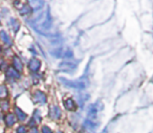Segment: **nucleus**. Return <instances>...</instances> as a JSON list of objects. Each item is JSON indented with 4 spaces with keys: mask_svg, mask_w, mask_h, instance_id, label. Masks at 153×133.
Masks as SVG:
<instances>
[{
    "mask_svg": "<svg viewBox=\"0 0 153 133\" xmlns=\"http://www.w3.org/2000/svg\"><path fill=\"white\" fill-rule=\"evenodd\" d=\"M16 122V118L14 116V114H7L5 116V123H7V126H13Z\"/></svg>",
    "mask_w": 153,
    "mask_h": 133,
    "instance_id": "0eeeda50",
    "label": "nucleus"
},
{
    "mask_svg": "<svg viewBox=\"0 0 153 133\" xmlns=\"http://www.w3.org/2000/svg\"><path fill=\"white\" fill-rule=\"evenodd\" d=\"M59 133H62V132H59Z\"/></svg>",
    "mask_w": 153,
    "mask_h": 133,
    "instance_id": "b1692460",
    "label": "nucleus"
},
{
    "mask_svg": "<svg viewBox=\"0 0 153 133\" xmlns=\"http://www.w3.org/2000/svg\"><path fill=\"white\" fill-rule=\"evenodd\" d=\"M64 106H65L66 109L70 110V111H74V110H76V103H74L72 99H66L65 101H64Z\"/></svg>",
    "mask_w": 153,
    "mask_h": 133,
    "instance_id": "20e7f679",
    "label": "nucleus"
},
{
    "mask_svg": "<svg viewBox=\"0 0 153 133\" xmlns=\"http://www.w3.org/2000/svg\"><path fill=\"white\" fill-rule=\"evenodd\" d=\"M42 133H53V131H51V129L49 128V127L43 126L42 127Z\"/></svg>",
    "mask_w": 153,
    "mask_h": 133,
    "instance_id": "a211bd4d",
    "label": "nucleus"
},
{
    "mask_svg": "<svg viewBox=\"0 0 153 133\" xmlns=\"http://www.w3.org/2000/svg\"><path fill=\"white\" fill-rule=\"evenodd\" d=\"M11 22H12V23H11V27L13 28L14 32H17L18 28H19V23L17 22V20H16V19H12Z\"/></svg>",
    "mask_w": 153,
    "mask_h": 133,
    "instance_id": "ddd939ff",
    "label": "nucleus"
},
{
    "mask_svg": "<svg viewBox=\"0 0 153 133\" xmlns=\"http://www.w3.org/2000/svg\"><path fill=\"white\" fill-rule=\"evenodd\" d=\"M0 51H1V47H0Z\"/></svg>",
    "mask_w": 153,
    "mask_h": 133,
    "instance_id": "5701e85b",
    "label": "nucleus"
},
{
    "mask_svg": "<svg viewBox=\"0 0 153 133\" xmlns=\"http://www.w3.org/2000/svg\"><path fill=\"white\" fill-rule=\"evenodd\" d=\"M40 66H41V62L39 61L38 59H33L32 61L30 62L28 67H30V70H33V71H37V70L40 68Z\"/></svg>",
    "mask_w": 153,
    "mask_h": 133,
    "instance_id": "423d86ee",
    "label": "nucleus"
},
{
    "mask_svg": "<svg viewBox=\"0 0 153 133\" xmlns=\"http://www.w3.org/2000/svg\"><path fill=\"white\" fill-rule=\"evenodd\" d=\"M7 95V89L3 85H0V97H5Z\"/></svg>",
    "mask_w": 153,
    "mask_h": 133,
    "instance_id": "f8f14e48",
    "label": "nucleus"
},
{
    "mask_svg": "<svg viewBox=\"0 0 153 133\" xmlns=\"http://www.w3.org/2000/svg\"><path fill=\"white\" fill-rule=\"evenodd\" d=\"M16 113H17L18 120H24L26 118V114L21 109H19V108H16Z\"/></svg>",
    "mask_w": 153,
    "mask_h": 133,
    "instance_id": "9b49d317",
    "label": "nucleus"
},
{
    "mask_svg": "<svg viewBox=\"0 0 153 133\" xmlns=\"http://www.w3.org/2000/svg\"><path fill=\"white\" fill-rule=\"evenodd\" d=\"M61 81H63V84H65L66 86L68 87H72V88H76V89H84L87 85V80L85 79H80L78 81H68L64 78H61L60 79Z\"/></svg>",
    "mask_w": 153,
    "mask_h": 133,
    "instance_id": "f03ea898",
    "label": "nucleus"
},
{
    "mask_svg": "<svg viewBox=\"0 0 153 133\" xmlns=\"http://www.w3.org/2000/svg\"><path fill=\"white\" fill-rule=\"evenodd\" d=\"M34 22H35L34 27L36 28L37 30H39V33H43V30H48L51 25V17H49L48 11L44 14H41L40 17L37 18Z\"/></svg>",
    "mask_w": 153,
    "mask_h": 133,
    "instance_id": "f257e3e1",
    "label": "nucleus"
},
{
    "mask_svg": "<svg viewBox=\"0 0 153 133\" xmlns=\"http://www.w3.org/2000/svg\"><path fill=\"white\" fill-rule=\"evenodd\" d=\"M34 120H35V123L40 122V120H41V116H40V113H39L38 110H37V111L34 113Z\"/></svg>",
    "mask_w": 153,
    "mask_h": 133,
    "instance_id": "f3484780",
    "label": "nucleus"
},
{
    "mask_svg": "<svg viewBox=\"0 0 153 133\" xmlns=\"http://www.w3.org/2000/svg\"><path fill=\"white\" fill-rule=\"evenodd\" d=\"M14 67H15L18 71H21L22 68H23V66H22V63H21V61H20L19 58H17V57L14 58Z\"/></svg>",
    "mask_w": 153,
    "mask_h": 133,
    "instance_id": "6e6552de",
    "label": "nucleus"
},
{
    "mask_svg": "<svg viewBox=\"0 0 153 133\" xmlns=\"http://www.w3.org/2000/svg\"><path fill=\"white\" fill-rule=\"evenodd\" d=\"M30 12H32V10H30V7H28V5H24L23 9L20 10V14H21V15H25V14H30Z\"/></svg>",
    "mask_w": 153,
    "mask_h": 133,
    "instance_id": "dca6fc26",
    "label": "nucleus"
},
{
    "mask_svg": "<svg viewBox=\"0 0 153 133\" xmlns=\"http://www.w3.org/2000/svg\"><path fill=\"white\" fill-rule=\"evenodd\" d=\"M17 132L18 133H25L26 132V129L24 126H19L17 128Z\"/></svg>",
    "mask_w": 153,
    "mask_h": 133,
    "instance_id": "6ab92c4d",
    "label": "nucleus"
},
{
    "mask_svg": "<svg viewBox=\"0 0 153 133\" xmlns=\"http://www.w3.org/2000/svg\"><path fill=\"white\" fill-rule=\"evenodd\" d=\"M30 4H32V5H34V9H40L41 7L43 5V2L42 1H30Z\"/></svg>",
    "mask_w": 153,
    "mask_h": 133,
    "instance_id": "4468645a",
    "label": "nucleus"
},
{
    "mask_svg": "<svg viewBox=\"0 0 153 133\" xmlns=\"http://www.w3.org/2000/svg\"><path fill=\"white\" fill-rule=\"evenodd\" d=\"M0 37H1V40H2L4 43H7V44H11V43H12L11 42V38H10V36L5 32L0 33Z\"/></svg>",
    "mask_w": 153,
    "mask_h": 133,
    "instance_id": "9d476101",
    "label": "nucleus"
},
{
    "mask_svg": "<svg viewBox=\"0 0 153 133\" xmlns=\"http://www.w3.org/2000/svg\"><path fill=\"white\" fill-rule=\"evenodd\" d=\"M60 116H61V110H60V108L58 107V106L51 107V117L57 120V118H60Z\"/></svg>",
    "mask_w": 153,
    "mask_h": 133,
    "instance_id": "39448f33",
    "label": "nucleus"
},
{
    "mask_svg": "<svg viewBox=\"0 0 153 133\" xmlns=\"http://www.w3.org/2000/svg\"><path fill=\"white\" fill-rule=\"evenodd\" d=\"M30 133H38V131H37V129H33V130L30 131Z\"/></svg>",
    "mask_w": 153,
    "mask_h": 133,
    "instance_id": "412c9836",
    "label": "nucleus"
},
{
    "mask_svg": "<svg viewBox=\"0 0 153 133\" xmlns=\"http://www.w3.org/2000/svg\"><path fill=\"white\" fill-rule=\"evenodd\" d=\"M1 106H2L3 110H7L9 108V103L7 102H1Z\"/></svg>",
    "mask_w": 153,
    "mask_h": 133,
    "instance_id": "aec40b11",
    "label": "nucleus"
},
{
    "mask_svg": "<svg viewBox=\"0 0 153 133\" xmlns=\"http://www.w3.org/2000/svg\"><path fill=\"white\" fill-rule=\"evenodd\" d=\"M76 68V65H74L72 63H62L60 65V69L62 70H71Z\"/></svg>",
    "mask_w": 153,
    "mask_h": 133,
    "instance_id": "1a4fd4ad",
    "label": "nucleus"
},
{
    "mask_svg": "<svg viewBox=\"0 0 153 133\" xmlns=\"http://www.w3.org/2000/svg\"><path fill=\"white\" fill-rule=\"evenodd\" d=\"M34 101L36 103H45L46 102V95L42 91H36L34 94Z\"/></svg>",
    "mask_w": 153,
    "mask_h": 133,
    "instance_id": "7ed1b4c3",
    "label": "nucleus"
},
{
    "mask_svg": "<svg viewBox=\"0 0 153 133\" xmlns=\"http://www.w3.org/2000/svg\"><path fill=\"white\" fill-rule=\"evenodd\" d=\"M1 118H2V115H1V113H0V120H1Z\"/></svg>",
    "mask_w": 153,
    "mask_h": 133,
    "instance_id": "4be33fe9",
    "label": "nucleus"
},
{
    "mask_svg": "<svg viewBox=\"0 0 153 133\" xmlns=\"http://www.w3.org/2000/svg\"><path fill=\"white\" fill-rule=\"evenodd\" d=\"M9 77H11V78H19V74H18V72L16 71L14 68H10L9 69Z\"/></svg>",
    "mask_w": 153,
    "mask_h": 133,
    "instance_id": "2eb2a0df",
    "label": "nucleus"
}]
</instances>
